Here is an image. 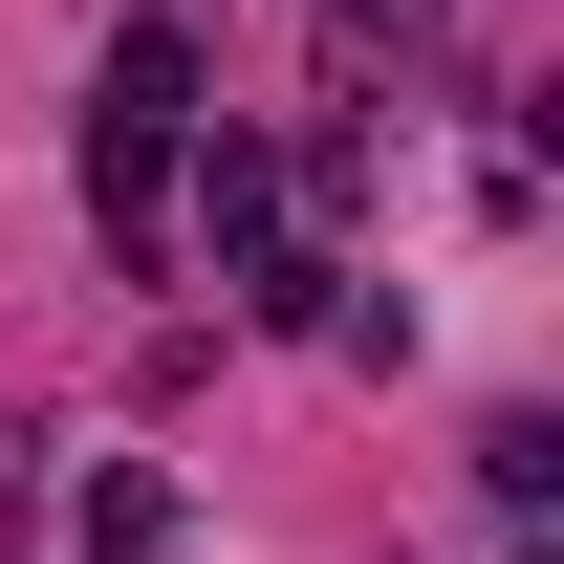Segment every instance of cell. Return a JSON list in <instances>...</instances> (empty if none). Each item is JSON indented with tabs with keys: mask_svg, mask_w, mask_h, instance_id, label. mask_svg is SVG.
I'll return each instance as SVG.
<instances>
[{
	"mask_svg": "<svg viewBox=\"0 0 564 564\" xmlns=\"http://www.w3.org/2000/svg\"><path fill=\"white\" fill-rule=\"evenodd\" d=\"M174 196H196V239H217V282L261 261V239H304V217H282V152H261V131H217V109H196V152H174Z\"/></svg>",
	"mask_w": 564,
	"mask_h": 564,
	"instance_id": "obj_1",
	"label": "cell"
},
{
	"mask_svg": "<svg viewBox=\"0 0 564 564\" xmlns=\"http://www.w3.org/2000/svg\"><path fill=\"white\" fill-rule=\"evenodd\" d=\"M174 152H196V131H174V109H87V217H109L131 261H152V239H174Z\"/></svg>",
	"mask_w": 564,
	"mask_h": 564,
	"instance_id": "obj_2",
	"label": "cell"
},
{
	"mask_svg": "<svg viewBox=\"0 0 564 564\" xmlns=\"http://www.w3.org/2000/svg\"><path fill=\"white\" fill-rule=\"evenodd\" d=\"M174 543H196V499L152 456H87V564H174Z\"/></svg>",
	"mask_w": 564,
	"mask_h": 564,
	"instance_id": "obj_3",
	"label": "cell"
},
{
	"mask_svg": "<svg viewBox=\"0 0 564 564\" xmlns=\"http://www.w3.org/2000/svg\"><path fill=\"white\" fill-rule=\"evenodd\" d=\"M196 87H217V66H196V22H174V0H152L131 44H109V109H174V131H196Z\"/></svg>",
	"mask_w": 564,
	"mask_h": 564,
	"instance_id": "obj_4",
	"label": "cell"
},
{
	"mask_svg": "<svg viewBox=\"0 0 564 564\" xmlns=\"http://www.w3.org/2000/svg\"><path fill=\"white\" fill-rule=\"evenodd\" d=\"M239 304H261V326H326V304H348V261H326V239H261V261H239Z\"/></svg>",
	"mask_w": 564,
	"mask_h": 564,
	"instance_id": "obj_5",
	"label": "cell"
},
{
	"mask_svg": "<svg viewBox=\"0 0 564 564\" xmlns=\"http://www.w3.org/2000/svg\"><path fill=\"white\" fill-rule=\"evenodd\" d=\"M478 478H499V521H543V478H564V434H543V413H478Z\"/></svg>",
	"mask_w": 564,
	"mask_h": 564,
	"instance_id": "obj_6",
	"label": "cell"
}]
</instances>
